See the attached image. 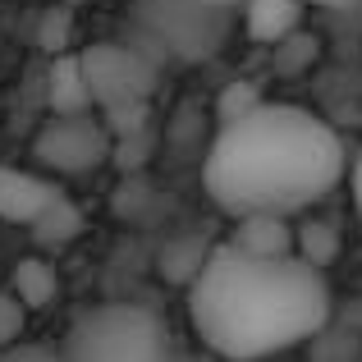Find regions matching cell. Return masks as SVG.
<instances>
[{
  "instance_id": "6da1fadb",
  "label": "cell",
  "mask_w": 362,
  "mask_h": 362,
  "mask_svg": "<svg viewBox=\"0 0 362 362\" xmlns=\"http://www.w3.org/2000/svg\"><path fill=\"white\" fill-rule=\"evenodd\" d=\"M188 321L216 358L262 362L326 330L330 284L303 257H257L221 239L188 284Z\"/></svg>"
},
{
  "instance_id": "7a4b0ae2",
  "label": "cell",
  "mask_w": 362,
  "mask_h": 362,
  "mask_svg": "<svg viewBox=\"0 0 362 362\" xmlns=\"http://www.w3.org/2000/svg\"><path fill=\"white\" fill-rule=\"evenodd\" d=\"M344 179V138L312 110L284 101H262L252 115L221 124L202 156V193L230 221L257 211H312Z\"/></svg>"
},
{
  "instance_id": "3957f363",
  "label": "cell",
  "mask_w": 362,
  "mask_h": 362,
  "mask_svg": "<svg viewBox=\"0 0 362 362\" xmlns=\"http://www.w3.org/2000/svg\"><path fill=\"white\" fill-rule=\"evenodd\" d=\"M64 362H175L170 330L138 303H92L60 335Z\"/></svg>"
},
{
  "instance_id": "277c9868",
  "label": "cell",
  "mask_w": 362,
  "mask_h": 362,
  "mask_svg": "<svg viewBox=\"0 0 362 362\" xmlns=\"http://www.w3.org/2000/svg\"><path fill=\"white\" fill-rule=\"evenodd\" d=\"M78 55H83V69H88L92 101H97V110L106 115L110 133H115V138L138 133L142 124H147V101L160 83L156 51L110 42V46H88V51H78Z\"/></svg>"
},
{
  "instance_id": "5b68a950",
  "label": "cell",
  "mask_w": 362,
  "mask_h": 362,
  "mask_svg": "<svg viewBox=\"0 0 362 362\" xmlns=\"http://www.w3.org/2000/svg\"><path fill=\"white\" fill-rule=\"evenodd\" d=\"M133 23L151 37V51L170 60H211L225 46V9L197 0H138Z\"/></svg>"
},
{
  "instance_id": "8992f818",
  "label": "cell",
  "mask_w": 362,
  "mask_h": 362,
  "mask_svg": "<svg viewBox=\"0 0 362 362\" xmlns=\"http://www.w3.org/2000/svg\"><path fill=\"white\" fill-rule=\"evenodd\" d=\"M110 151H115V133L97 115H51V124L33 142L37 170H46L55 179L92 175L110 160Z\"/></svg>"
},
{
  "instance_id": "52a82bcc",
  "label": "cell",
  "mask_w": 362,
  "mask_h": 362,
  "mask_svg": "<svg viewBox=\"0 0 362 362\" xmlns=\"http://www.w3.org/2000/svg\"><path fill=\"white\" fill-rule=\"evenodd\" d=\"M64 184L46 170H28V165H0V221L5 225H23L33 230L55 202H64Z\"/></svg>"
},
{
  "instance_id": "ba28073f",
  "label": "cell",
  "mask_w": 362,
  "mask_h": 362,
  "mask_svg": "<svg viewBox=\"0 0 362 362\" xmlns=\"http://www.w3.org/2000/svg\"><path fill=\"white\" fill-rule=\"evenodd\" d=\"M230 243H239L257 257H298L293 252V243H298V221H293V216H280V211L239 216Z\"/></svg>"
},
{
  "instance_id": "9c48e42d",
  "label": "cell",
  "mask_w": 362,
  "mask_h": 362,
  "mask_svg": "<svg viewBox=\"0 0 362 362\" xmlns=\"http://www.w3.org/2000/svg\"><path fill=\"white\" fill-rule=\"evenodd\" d=\"M46 101H51V115H92V110H97L92 88H88V69H83V55H60V60L51 64Z\"/></svg>"
},
{
  "instance_id": "30bf717a",
  "label": "cell",
  "mask_w": 362,
  "mask_h": 362,
  "mask_svg": "<svg viewBox=\"0 0 362 362\" xmlns=\"http://www.w3.org/2000/svg\"><path fill=\"white\" fill-rule=\"evenodd\" d=\"M243 28L252 42L280 46L303 28V0H247L243 5Z\"/></svg>"
},
{
  "instance_id": "8fae6325",
  "label": "cell",
  "mask_w": 362,
  "mask_h": 362,
  "mask_svg": "<svg viewBox=\"0 0 362 362\" xmlns=\"http://www.w3.org/2000/svg\"><path fill=\"white\" fill-rule=\"evenodd\" d=\"M14 298L23 303L28 312L33 308H51L55 293H60V275H55V266L46 262V257H23V262L14 266Z\"/></svg>"
},
{
  "instance_id": "7c38bea8",
  "label": "cell",
  "mask_w": 362,
  "mask_h": 362,
  "mask_svg": "<svg viewBox=\"0 0 362 362\" xmlns=\"http://www.w3.org/2000/svg\"><path fill=\"white\" fill-rule=\"evenodd\" d=\"M339 230L330 221H303L298 225V243H293V252L303 257L308 266H317V271H326V266L339 262Z\"/></svg>"
},
{
  "instance_id": "4fadbf2b",
  "label": "cell",
  "mask_w": 362,
  "mask_h": 362,
  "mask_svg": "<svg viewBox=\"0 0 362 362\" xmlns=\"http://www.w3.org/2000/svg\"><path fill=\"white\" fill-rule=\"evenodd\" d=\"M83 230V211L64 197V202H55L51 211L42 216V221L33 225V234H37V243H46V247H55V243H69L74 234Z\"/></svg>"
},
{
  "instance_id": "5bb4252c",
  "label": "cell",
  "mask_w": 362,
  "mask_h": 362,
  "mask_svg": "<svg viewBox=\"0 0 362 362\" xmlns=\"http://www.w3.org/2000/svg\"><path fill=\"white\" fill-rule=\"evenodd\" d=\"M262 101L266 97H262L257 83H230V88H221V97H216V124H234V119L252 115Z\"/></svg>"
},
{
  "instance_id": "9a60e30c",
  "label": "cell",
  "mask_w": 362,
  "mask_h": 362,
  "mask_svg": "<svg viewBox=\"0 0 362 362\" xmlns=\"http://www.w3.org/2000/svg\"><path fill=\"white\" fill-rule=\"evenodd\" d=\"M0 362H64L55 344H9Z\"/></svg>"
},
{
  "instance_id": "2e32d148",
  "label": "cell",
  "mask_w": 362,
  "mask_h": 362,
  "mask_svg": "<svg viewBox=\"0 0 362 362\" xmlns=\"http://www.w3.org/2000/svg\"><path fill=\"white\" fill-rule=\"evenodd\" d=\"M23 303H18L14 298V293H9V298H0V344H14V335H18V326H23V321H18V317H23Z\"/></svg>"
},
{
  "instance_id": "e0dca14e",
  "label": "cell",
  "mask_w": 362,
  "mask_h": 362,
  "mask_svg": "<svg viewBox=\"0 0 362 362\" xmlns=\"http://www.w3.org/2000/svg\"><path fill=\"white\" fill-rule=\"evenodd\" d=\"M349 193H354V211H358V225H362V151L349 165Z\"/></svg>"
},
{
  "instance_id": "ac0fdd59",
  "label": "cell",
  "mask_w": 362,
  "mask_h": 362,
  "mask_svg": "<svg viewBox=\"0 0 362 362\" xmlns=\"http://www.w3.org/2000/svg\"><path fill=\"white\" fill-rule=\"evenodd\" d=\"M197 5H206V9H225V14H230V9H243L247 0H197Z\"/></svg>"
},
{
  "instance_id": "d6986e66",
  "label": "cell",
  "mask_w": 362,
  "mask_h": 362,
  "mask_svg": "<svg viewBox=\"0 0 362 362\" xmlns=\"http://www.w3.org/2000/svg\"><path fill=\"white\" fill-rule=\"evenodd\" d=\"M312 5H330V9H344V5H354V0H312Z\"/></svg>"
}]
</instances>
